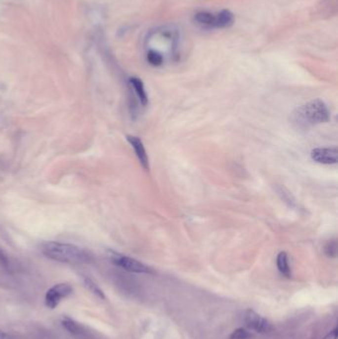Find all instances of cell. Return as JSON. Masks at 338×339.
I'll return each instance as SVG.
<instances>
[{
	"mask_svg": "<svg viewBox=\"0 0 338 339\" xmlns=\"http://www.w3.org/2000/svg\"><path fill=\"white\" fill-rule=\"evenodd\" d=\"M41 251L47 258L65 264L81 265L92 260V256L85 249L70 243L47 242L42 245Z\"/></svg>",
	"mask_w": 338,
	"mask_h": 339,
	"instance_id": "6da1fadb",
	"label": "cell"
},
{
	"mask_svg": "<svg viewBox=\"0 0 338 339\" xmlns=\"http://www.w3.org/2000/svg\"><path fill=\"white\" fill-rule=\"evenodd\" d=\"M330 110L321 99H313L297 107L292 115V120L299 128H307L312 125L328 122Z\"/></svg>",
	"mask_w": 338,
	"mask_h": 339,
	"instance_id": "7a4b0ae2",
	"label": "cell"
},
{
	"mask_svg": "<svg viewBox=\"0 0 338 339\" xmlns=\"http://www.w3.org/2000/svg\"><path fill=\"white\" fill-rule=\"evenodd\" d=\"M109 258L114 265H116L117 267H119L125 271H128L131 273H137V274H151V273H153V270L150 267H148L147 265L143 264L142 262H140L134 258L116 253V252H110Z\"/></svg>",
	"mask_w": 338,
	"mask_h": 339,
	"instance_id": "3957f363",
	"label": "cell"
},
{
	"mask_svg": "<svg viewBox=\"0 0 338 339\" xmlns=\"http://www.w3.org/2000/svg\"><path fill=\"white\" fill-rule=\"evenodd\" d=\"M73 294V288L67 283H60L50 288L45 295V304L48 308H56L60 302Z\"/></svg>",
	"mask_w": 338,
	"mask_h": 339,
	"instance_id": "277c9868",
	"label": "cell"
},
{
	"mask_svg": "<svg viewBox=\"0 0 338 339\" xmlns=\"http://www.w3.org/2000/svg\"><path fill=\"white\" fill-rule=\"evenodd\" d=\"M243 321L249 329L261 334L269 333L274 329L272 323L269 320L258 314L253 309H246L244 311Z\"/></svg>",
	"mask_w": 338,
	"mask_h": 339,
	"instance_id": "5b68a950",
	"label": "cell"
},
{
	"mask_svg": "<svg viewBox=\"0 0 338 339\" xmlns=\"http://www.w3.org/2000/svg\"><path fill=\"white\" fill-rule=\"evenodd\" d=\"M311 159L322 165H335L338 161V150L336 147L315 148L310 153Z\"/></svg>",
	"mask_w": 338,
	"mask_h": 339,
	"instance_id": "8992f818",
	"label": "cell"
},
{
	"mask_svg": "<svg viewBox=\"0 0 338 339\" xmlns=\"http://www.w3.org/2000/svg\"><path fill=\"white\" fill-rule=\"evenodd\" d=\"M127 141L129 142V144L131 145V147L133 148L135 155L137 156L141 166L143 167L144 170L148 171L149 170V158L146 152V149L144 147V144L142 142V140L136 136H132V135H128L126 136Z\"/></svg>",
	"mask_w": 338,
	"mask_h": 339,
	"instance_id": "52a82bcc",
	"label": "cell"
},
{
	"mask_svg": "<svg viewBox=\"0 0 338 339\" xmlns=\"http://www.w3.org/2000/svg\"><path fill=\"white\" fill-rule=\"evenodd\" d=\"M61 323H62V326L65 328V330H67L72 336L78 339L88 338V332L81 323H79L75 319L69 316H64L61 320Z\"/></svg>",
	"mask_w": 338,
	"mask_h": 339,
	"instance_id": "ba28073f",
	"label": "cell"
},
{
	"mask_svg": "<svg viewBox=\"0 0 338 339\" xmlns=\"http://www.w3.org/2000/svg\"><path fill=\"white\" fill-rule=\"evenodd\" d=\"M129 85H130L131 88L133 89L135 95L137 96L138 100L140 101V103L143 106H146L148 104L149 99H148V95H147V92L145 90L143 82L140 79L133 77V78H130Z\"/></svg>",
	"mask_w": 338,
	"mask_h": 339,
	"instance_id": "9c48e42d",
	"label": "cell"
},
{
	"mask_svg": "<svg viewBox=\"0 0 338 339\" xmlns=\"http://www.w3.org/2000/svg\"><path fill=\"white\" fill-rule=\"evenodd\" d=\"M234 22V16L229 10H222L214 14L213 27L214 28H228Z\"/></svg>",
	"mask_w": 338,
	"mask_h": 339,
	"instance_id": "30bf717a",
	"label": "cell"
},
{
	"mask_svg": "<svg viewBox=\"0 0 338 339\" xmlns=\"http://www.w3.org/2000/svg\"><path fill=\"white\" fill-rule=\"evenodd\" d=\"M277 267L279 272L286 278H291V268L289 265L288 254L286 252H280L277 256Z\"/></svg>",
	"mask_w": 338,
	"mask_h": 339,
	"instance_id": "8fae6325",
	"label": "cell"
},
{
	"mask_svg": "<svg viewBox=\"0 0 338 339\" xmlns=\"http://www.w3.org/2000/svg\"><path fill=\"white\" fill-rule=\"evenodd\" d=\"M83 281H84V287L91 293L93 294L95 297L101 298V299H104L105 298V295L104 293L102 292V290L91 280L89 279L88 277H84L83 278Z\"/></svg>",
	"mask_w": 338,
	"mask_h": 339,
	"instance_id": "7c38bea8",
	"label": "cell"
},
{
	"mask_svg": "<svg viewBox=\"0 0 338 339\" xmlns=\"http://www.w3.org/2000/svg\"><path fill=\"white\" fill-rule=\"evenodd\" d=\"M196 21L203 26L206 27H213L214 21V14L211 12H200L196 15Z\"/></svg>",
	"mask_w": 338,
	"mask_h": 339,
	"instance_id": "4fadbf2b",
	"label": "cell"
},
{
	"mask_svg": "<svg viewBox=\"0 0 338 339\" xmlns=\"http://www.w3.org/2000/svg\"><path fill=\"white\" fill-rule=\"evenodd\" d=\"M147 61L154 67H160L164 63V56L154 50L149 49V51L147 52Z\"/></svg>",
	"mask_w": 338,
	"mask_h": 339,
	"instance_id": "5bb4252c",
	"label": "cell"
},
{
	"mask_svg": "<svg viewBox=\"0 0 338 339\" xmlns=\"http://www.w3.org/2000/svg\"><path fill=\"white\" fill-rule=\"evenodd\" d=\"M277 192L278 194L281 196L282 200L287 203L290 207H295L296 206V200L295 198L292 196V193H290L286 188L280 186L277 188Z\"/></svg>",
	"mask_w": 338,
	"mask_h": 339,
	"instance_id": "9a60e30c",
	"label": "cell"
},
{
	"mask_svg": "<svg viewBox=\"0 0 338 339\" xmlns=\"http://www.w3.org/2000/svg\"><path fill=\"white\" fill-rule=\"evenodd\" d=\"M324 254L328 258H336L337 256V242L335 239L329 240L324 246Z\"/></svg>",
	"mask_w": 338,
	"mask_h": 339,
	"instance_id": "2e32d148",
	"label": "cell"
},
{
	"mask_svg": "<svg viewBox=\"0 0 338 339\" xmlns=\"http://www.w3.org/2000/svg\"><path fill=\"white\" fill-rule=\"evenodd\" d=\"M252 334L245 328L240 327L235 329L229 336V339H250Z\"/></svg>",
	"mask_w": 338,
	"mask_h": 339,
	"instance_id": "e0dca14e",
	"label": "cell"
},
{
	"mask_svg": "<svg viewBox=\"0 0 338 339\" xmlns=\"http://www.w3.org/2000/svg\"><path fill=\"white\" fill-rule=\"evenodd\" d=\"M0 266L7 271L11 270L10 260H9L8 256L5 254V252L1 249H0Z\"/></svg>",
	"mask_w": 338,
	"mask_h": 339,
	"instance_id": "ac0fdd59",
	"label": "cell"
},
{
	"mask_svg": "<svg viewBox=\"0 0 338 339\" xmlns=\"http://www.w3.org/2000/svg\"><path fill=\"white\" fill-rule=\"evenodd\" d=\"M0 339H17V337L11 333H8L2 329H0Z\"/></svg>",
	"mask_w": 338,
	"mask_h": 339,
	"instance_id": "d6986e66",
	"label": "cell"
},
{
	"mask_svg": "<svg viewBox=\"0 0 338 339\" xmlns=\"http://www.w3.org/2000/svg\"><path fill=\"white\" fill-rule=\"evenodd\" d=\"M338 338V329L334 328L332 331H330L324 338L322 339H337Z\"/></svg>",
	"mask_w": 338,
	"mask_h": 339,
	"instance_id": "ffe728a7",
	"label": "cell"
}]
</instances>
